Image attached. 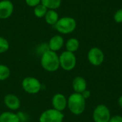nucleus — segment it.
Segmentation results:
<instances>
[{
    "label": "nucleus",
    "mask_w": 122,
    "mask_h": 122,
    "mask_svg": "<svg viewBox=\"0 0 122 122\" xmlns=\"http://www.w3.org/2000/svg\"><path fill=\"white\" fill-rule=\"evenodd\" d=\"M41 65L44 70L49 72L56 71L60 67L59 56L55 51L48 50L41 54Z\"/></svg>",
    "instance_id": "obj_1"
},
{
    "label": "nucleus",
    "mask_w": 122,
    "mask_h": 122,
    "mask_svg": "<svg viewBox=\"0 0 122 122\" xmlns=\"http://www.w3.org/2000/svg\"><path fill=\"white\" fill-rule=\"evenodd\" d=\"M67 107L69 111L74 115L81 114L86 107V99L81 94L74 93L67 99Z\"/></svg>",
    "instance_id": "obj_2"
},
{
    "label": "nucleus",
    "mask_w": 122,
    "mask_h": 122,
    "mask_svg": "<svg viewBox=\"0 0 122 122\" xmlns=\"http://www.w3.org/2000/svg\"><path fill=\"white\" fill-rule=\"evenodd\" d=\"M76 27V20L70 16H64L58 20L54 28L61 34H67L73 32Z\"/></svg>",
    "instance_id": "obj_3"
},
{
    "label": "nucleus",
    "mask_w": 122,
    "mask_h": 122,
    "mask_svg": "<svg viewBox=\"0 0 122 122\" xmlns=\"http://www.w3.org/2000/svg\"><path fill=\"white\" fill-rule=\"evenodd\" d=\"M60 66L65 71H71L76 64V58L74 53L65 51L59 56Z\"/></svg>",
    "instance_id": "obj_4"
},
{
    "label": "nucleus",
    "mask_w": 122,
    "mask_h": 122,
    "mask_svg": "<svg viewBox=\"0 0 122 122\" xmlns=\"http://www.w3.org/2000/svg\"><path fill=\"white\" fill-rule=\"evenodd\" d=\"M21 86L23 89L28 94H36L39 93L41 89V84L40 81L32 76H28L23 79Z\"/></svg>",
    "instance_id": "obj_5"
},
{
    "label": "nucleus",
    "mask_w": 122,
    "mask_h": 122,
    "mask_svg": "<svg viewBox=\"0 0 122 122\" xmlns=\"http://www.w3.org/2000/svg\"><path fill=\"white\" fill-rule=\"evenodd\" d=\"M64 115L61 112L54 109L44 111L39 117V122H62Z\"/></svg>",
    "instance_id": "obj_6"
},
{
    "label": "nucleus",
    "mask_w": 122,
    "mask_h": 122,
    "mask_svg": "<svg viewBox=\"0 0 122 122\" xmlns=\"http://www.w3.org/2000/svg\"><path fill=\"white\" fill-rule=\"evenodd\" d=\"M110 118V111L104 104L98 105L93 112V119L95 122H109Z\"/></svg>",
    "instance_id": "obj_7"
},
{
    "label": "nucleus",
    "mask_w": 122,
    "mask_h": 122,
    "mask_svg": "<svg viewBox=\"0 0 122 122\" xmlns=\"http://www.w3.org/2000/svg\"><path fill=\"white\" fill-rule=\"evenodd\" d=\"M87 57L90 64L95 66H100L104 60V52L98 47L92 48L88 52Z\"/></svg>",
    "instance_id": "obj_8"
},
{
    "label": "nucleus",
    "mask_w": 122,
    "mask_h": 122,
    "mask_svg": "<svg viewBox=\"0 0 122 122\" xmlns=\"http://www.w3.org/2000/svg\"><path fill=\"white\" fill-rule=\"evenodd\" d=\"M14 11V4L9 0L0 1V19L9 18Z\"/></svg>",
    "instance_id": "obj_9"
},
{
    "label": "nucleus",
    "mask_w": 122,
    "mask_h": 122,
    "mask_svg": "<svg viewBox=\"0 0 122 122\" xmlns=\"http://www.w3.org/2000/svg\"><path fill=\"white\" fill-rule=\"evenodd\" d=\"M51 104L53 109L62 112L67 107V99L62 94H56L52 97Z\"/></svg>",
    "instance_id": "obj_10"
},
{
    "label": "nucleus",
    "mask_w": 122,
    "mask_h": 122,
    "mask_svg": "<svg viewBox=\"0 0 122 122\" xmlns=\"http://www.w3.org/2000/svg\"><path fill=\"white\" fill-rule=\"evenodd\" d=\"M4 103L5 106L10 110H17L21 106L19 99L14 94H8L4 97Z\"/></svg>",
    "instance_id": "obj_11"
},
{
    "label": "nucleus",
    "mask_w": 122,
    "mask_h": 122,
    "mask_svg": "<svg viewBox=\"0 0 122 122\" xmlns=\"http://www.w3.org/2000/svg\"><path fill=\"white\" fill-rule=\"evenodd\" d=\"M64 44V38L60 35H55L53 37H51L49 41V50L53 51H57L60 50Z\"/></svg>",
    "instance_id": "obj_12"
},
{
    "label": "nucleus",
    "mask_w": 122,
    "mask_h": 122,
    "mask_svg": "<svg viewBox=\"0 0 122 122\" xmlns=\"http://www.w3.org/2000/svg\"><path fill=\"white\" fill-rule=\"evenodd\" d=\"M72 87L75 93L81 94L86 89L87 84L86 80L81 76H76L72 81Z\"/></svg>",
    "instance_id": "obj_13"
},
{
    "label": "nucleus",
    "mask_w": 122,
    "mask_h": 122,
    "mask_svg": "<svg viewBox=\"0 0 122 122\" xmlns=\"http://www.w3.org/2000/svg\"><path fill=\"white\" fill-rule=\"evenodd\" d=\"M46 22L49 24L54 26L58 20L59 19V14L56 10H52V9H48L45 16H44Z\"/></svg>",
    "instance_id": "obj_14"
},
{
    "label": "nucleus",
    "mask_w": 122,
    "mask_h": 122,
    "mask_svg": "<svg viewBox=\"0 0 122 122\" xmlns=\"http://www.w3.org/2000/svg\"><path fill=\"white\" fill-rule=\"evenodd\" d=\"M0 122H21L19 116L11 112H5L0 114Z\"/></svg>",
    "instance_id": "obj_15"
},
{
    "label": "nucleus",
    "mask_w": 122,
    "mask_h": 122,
    "mask_svg": "<svg viewBox=\"0 0 122 122\" xmlns=\"http://www.w3.org/2000/svg\"><path fill=\"white\" fill-rule=\"evenodd\" d=\"M79 47V41L76 38H71L69 39L66 43V51L74 53L78 50Z\"/></svg>",
    "instance_id": "obj_16"
},
{
    "label": "nucleus",
    "mask_w": 122,
    "mask_h": 122,
    "mask_svg": "<svg viewBox=\"0 0 122 122\" xmlns=\"http://www.w3.org/2000/svg\"><path fill=\"white\" fill-rule=\"evenodd\" d=\"M41 4L48 9L56 10L60 7L61 4V0H41Z\"/></svg>",
    "instance_id": "obj_17"
},
{
    "label": "nucleus",
    "mask_w": 122,
    "mask_h": 122,
    "mask_svg": "<svg viewBox=\"0 0 122 122\" xmlns=\"http://www.w3.org/2000/svg\"><path fill=\"white\" fill-rule=\"evenodd\" d=\"M47 11H48V9L46 7H45L43 4H39V5L34 7V14L37 18H42L45 16Z\"/></svg>",
    "instance_id": "obj_18"
},
{
    "label": "nucleus",
    "mask_w": 122,
    "mask_h": 122,
    "mask_svg": "<svg viewBox=\"0 0 122 122\" xmlns=\"http://www.w3.org/2000/svg\"><path fill=\"white\" fill-rule=\"evenodd\" d=\"M10 69L4 64H0V81L7 79L10 76Z\"/></svg>",
    "instance_id": "obj_19"
},
{
    "label": "nucleus",
    "mask_w": 122,
    "mask_h": 122,
    "mask_svg": "<svg viewBox=\"0 0 122 122\" xmlns=\"http://www.w3.org/2000/svg\"><path fill=\"white\" fill-rule=\"evenodd\" d=\"M9 48V44L8 41L5 38L0 36V54H3L7 51Z\"/></svg>",
    "instance_id": "obj_20"
},
{
    "label": "nucleus",
    "mask_w": 122,
    "mask_h": 122,
    "mask_svg": "<svg viewBox=\"0 0 122 122\" xmlns=\"http://www.w3.org/2000/svg\"><path fill=\"white\" fill-rule=\"evenodd\" d=\"M114 19L117 23H122V8L116 11L114 16Z\"/></svg>",
    "instance_id": "obj_21"
},
{
    "label": "nucleus",
    "mask_w": 122,
    "mask_h": 122,
    "mask_svg": "<svg viewBox=\"0 0 122 122\" xmlns=\"http://www.w3.org/2000/svg\"><path fill=\"white\" fill-rule=\"evenodd\" d=\"M26 5L30 7H35L39 4H41V0H25Z\"/></svg>",
    "instance_id": "obj_22"
},
{
    "label": "nucleus",
    "mask_w": 122,
    "mask_h": 122,
    "mask_svg": "<svg viewBox=\"0 0 122 122\" xmlns=\"http://www.w3.org/2000/svg\"><path fill=\"white\" fill-rule=\"evenodd\" d=\"M38 51H41V54H43L44 52H46V51L49 50V45L47 44H41L39 48H38Z\"/></svg>",
    "instance_id": "obj_23"
},
{
    "label": "nucleus",
    "mask_w": 122,
    "mask_h": 122,
    "mask_svg": "<svg viewBox=\"0 0 122 122\" xmlns=\"http://www.w3.org/2000/svg\"><path fill=\"white\" fill-rule=\"evenodd\" d=\"M109 122H122V117L119 115H116L110 118Z\"/></svg>",
    "instance_id": "obj_24"
},
{
    "label": "nucleus",
    "mask_w": 122,
    "mask_h": 122,
    "mask_svg": "<svg viewBox=\"0 0 122 122\" xmlns=\"http://www.w3.org/2000/svg\"><path fill=\"white\" fill-rule=\"evenodd\" d=\"M81 94L82 95V97H83L85 99H89V98L90 97V96H91V92H90V91H88V90L86 89V90L84 91Z\"/></svg>",
    "instance_id": "obj_25"
},
{
    "label": "nucleus",
    "mask_w": 122,
    "mask_h": 122,
    "mask_svg": "<svg viewBox=\"0 0 122 122\" xmlns=\"http://www.w3.org/2000/svg\"><path fill=\"white\" fill-rule=\"evenodd\" d=\"M118 103H119V105L120 106V107L122 108V96H121L119 99H118Z\"/></svg>",
    "instance_id": "obj_26"
},
{
    "label": "nucleus",
    "mask_w": 122,
    "mask_h": 122,
    "mask_svg": "<svg viewBox=\"0 0 122 122\" xmlns=\"http://www.w3.org/2000/svg\"><path fill=\"white\" fill-rule=\"evenodd\" d=\"M0 22H1V21H0Z\"/></svg>",
    "instance_id": "obj_27"
}]
</instances>
